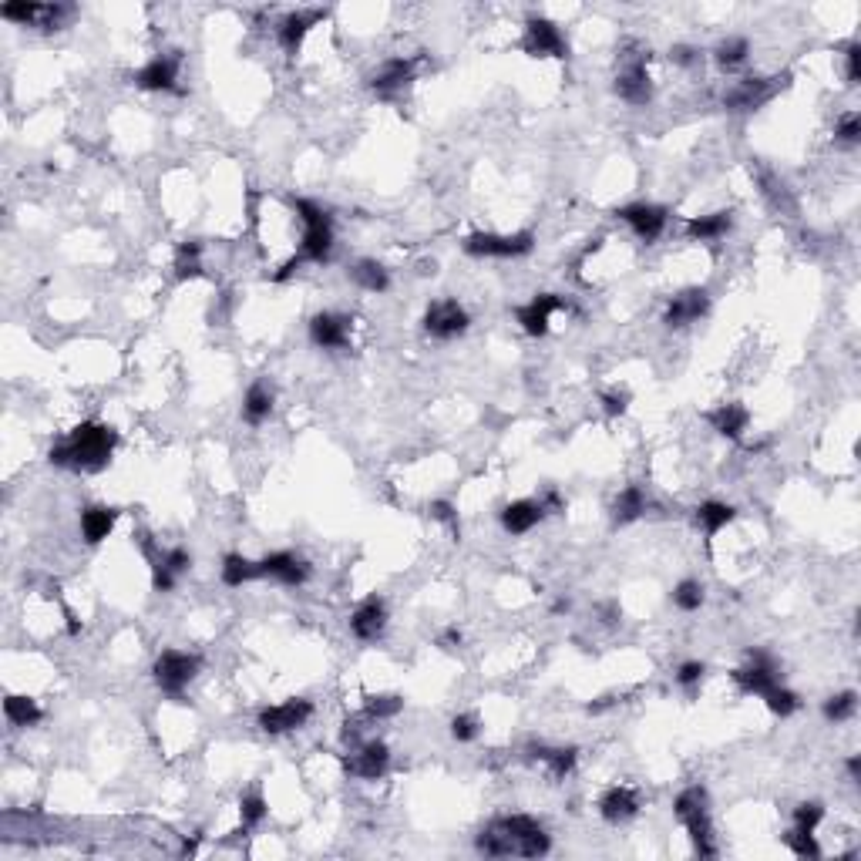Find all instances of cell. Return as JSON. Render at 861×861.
I'll use <instances>...</instances> for the list:
<instances>
[{
	"mask_svg": "<svg viewBox=\"0 0 861 861\" xmlns=\"http://www.w3.org/2000/svg\"><path fill=\"white\" fill-rule=\"evenodd\" d=\"M475 848L488 858H545L552 838L529 814H502L481 828Z\"/></svg>",
	"mask_w": 861,
	"mask_h": 861,
	"instance_id": "1",
	"label": "cell"
},
{
	"mask_svg": "<svg viewBox=\"0 0 861 861\" xmlns=\"http://www.w3.org/2000/svg\"><path fill=\"white\" fill-rule=\"evenodd\" d=\"M115 448H118V431L111 428V424L81 421L78 428L64 434V438L48 451V461L54 468H64V471L95 475V471L111 465Z\"/></svg>",
	"mask_w": 861,
	"mask_h": 861,
	"instance_id": "2",
	"label": "cell"
},
{
	"mask_svg": "<svg viewBox=\"0 0 861 861\" xmlns=\"http://www.w3.org/2000/svg\"><path fill=\"white\" fill-rule=\"evenodd\" d=\"M290 206L296 212V219H300L303 236H300L296 253L280 266V273H273V283H286L296 270H300V266H307V263H327V259L333 256V243H337V236H333V219L320 202L293 199Z\"/></svg>",
	"mask_w": 861,
	"mask_h": 861,
	"instance_id": "3",
	"label": "cell"
},
{
	"mask_svg": "<svg viewBox=\"0 0 861 861\" xmlns=\"http://www.w3.org/2000/svg\"><path fill=\"white\" fill-rule=\"evenodd\" d=\"M673 814L683 825V831L693 841V851L700 858H717V841H714V818H710V794L703 784H690L677 794L673 801Z\"/></svg>",
	"mask_w": 861,
	"mask_h": 861,
	"instance_id": "4",
	"label": "cell"
},
{
	"mask_svg": "<svg viewBox=\"0 0 861 861\" xmlns=\"http://www.w3.org/2000/svg\"><path fill=\"white\" fill-rule=\"evenodd\" d=\"M199 670H202V660L196 653L162 650L152 663V680H155V687L162 693H169V697H182L185 687L199 677Z\"/></svg>",
	"mask_w": 861,
	"mask_h": 861,
	"instance_id": "5",
	"label": "cell"
},
{
	"mask_svg": "<svg viewBox=\"0 0 861 861\" xmlns=\"http://www.w3.org/2000/svg\"><path fill=\"white\" fill-rule=\"evenodd\" d=\"M465 253L475 259H518L535 249V233L518 229V233H468Z\"/></svg>",
	"mask_w": 861,
	"mask_h": 861,
	"instance_id": "6",
	"label": "cell"
},
{
	"mask_svg": "<svg viewBox=\"0 0 861 861\" xmlns=\"http://www.w3.org/2000/svg\"><path fill=\"white\" fill-rule=\"evenodd\" d=\"M777 670H781V666H777L774 653L761 650V646H751L744 666H737V670L730 673V680H734V687L744 693V697H764L774 683H781V673Z\"/></svg>",
	"mask_w": 861,
	"mask_h": 861,
	"instance_id": "7",
	"label": "cell"
},
{
	"mask_svg": "<svg viewBox=\"0 0 861 861\" xmlns=\"http://www.w3.org/2000/svg\"><path fill=\"white\" fill-rule=\"evenodd\" d=\"M142 552L148 559V569H152V589L155 592H172L175 582H179L185 572L192 569V552L182 549V545L159 549L155 542L142 539Z\"/></svg>",
	"mask_w": 861,
	"mask_h": 861,
	"instance_id": "8",
	"label": "cell"
},
{
	"mask_svg": "<svg viewBox=\"0 0 861 861\" xmlns=\"http://www.w3.org/2000/svg\"><path fill=\"white\" fill-rule=\"evenodd\" d=\"M522 51L529 58H555V61H566L569 58V41L562 34V27L549 21L542 14H532L525 21V34H522Z\"/></svg>",
	"mask_w": 861,
	"mask_h": 861,
	"instance_id": "9",
	"label": "cell"
},
{
	"mask_svg": "<svg viewBox=\"0 0 861 861\" xmlns=\"http://www.w3.org/2000/svg\"><path fill=\"white\" fill-rule=\"evenodd\" d=\"M421 323H424V333H428V337H434V340H455V337H461V333H468L471 317H468V310L455 300V296H441V300L428 303V310H424Z\"/></svg>",
	"mask_w": 861,
	"mask_h": 861,
	"instance_id": "10",
	"label": "cell"
},
{
	"mask_svg": "<svg viewBox=\"0 0 861 861\" xmlns=\"http://www.w3.org/2000/svg\"><path fill=\"white\" fill-rule=\"evenodd\" d=\"M313 717V700L307 697H290L283 703H273V707H263L256 717V724L263 734L280 737V734H293V730L307 727Z\"/></svg>",
	"mask_w": 861,
	"mask_h": 861,
	"instance_id": "11",
	"label": "cell"
},
{
	"mask_svg": "<svg viewBox=\"0 0 861 861\" xmlns=\"http://www.w3.org/2000/svg\"><path fill=\"white\" fill-rule=\"evenodd\" d=\"M74 14L71 4H34V0H21V4H4L0 17L21 27H37V31H61V24Z\"/></svg>",
	"mask_w": 861,
	"mask_h": 861,
	"instance_id": "12",
	"label": "cell"
},
{
	"mask_svg": "<svg viewBox=\"0 0 861 861\" xmlns=\"http://www.w3.org/2000/svg\"><path fill=\"white\" fill-rule=\"evenodd\" d=\"M256 562H259V579L280 582V586H286V589L307 586L310 576H313V566L296 552H270Z\"/></svg>",
	"mask_w": 861,
	"mask_h": 861,
	"instance_id": "13",
	"label": "cell"
},
{
	"mask_svg": "<svg viewBox=\"0 0 861 861\" xmlns=\"http://www.w3.org/2000/svg\"><path fill=\"white\" fill-rule=\"evenodd\" d=\"M616 216L633 229V236L640 243L650 246L663 236L666 222H670V209L660 206V202H629V206L616 209Z\"/></svg>",
	"mask_w": 861,
	"mask_h": 861,
	"instance_id": "14",
	"label": "cell"
},
{
	"mask_svg": "<svg viewBox=\"0 0 861 861\" xmlns=\"http://www.w3.org/2000/svg\"><path fill=\"white\" fill-rule=\"evenodd\" d=\"M566 296L559 293H535L529 303H522V307H515V320L518 327H522L529 337H545L552 327V317L559 310H566Z\"/></svg>",
	"mask_w": 861,
	"mask_h": 861,
	"instance_id": "15",
	"label": "cell"
},
{
	"mask_svg": "<svg viewBox=\"0 0 861 861\" xmlns=\"http://www.w3.org/2000/svg\"><path fill=\"white\" fill-rule=\"evenodd\" d=\"M710 313V293L703 286H690V290H680L677 296H670L663 310V323L670 330H683L690 323H700Z\"/></svg>",
	"mask_w": 861,
	"mask_h": 861,
	"instance_id": "16",
	"label": "cell"
},
{
	"mask_svg": "<svg viewBox=\"0 0 861 861\" xmlns=\"http://www.w3.org/2000/svg\"><path fill=\"white\" fill-rule=\"evenodd\" d=\"M179 68H182L179 51L155 54L152 61H145L142 68L132 74V85L142 88V91H182L179 88Z\"/></svg>",
	"mask_w": 861,
	"mask_h": 861,
	"instance_id": "17",
	"label": "cell"
},
{
	"mask_svg": "<svg viewBox=\"0 0 861 861\" xmlns=\"http://www.w3.org/2000/svg\"><path fill=\"white\" fill-rule=\"evenodd\" d=\"M788 78H744L737 81L734 88L724 95V108L727 111H757L771 101L777 91L784 88Z\"/></svg>",
	"mask_w": 861,
	"mask_h": 861,
	"instance_id": "18",
	"label": "cell"
},
{
	"mask_svg": "<svg viewBox=\"0 0 861 861\" xmlns=\"http://www.w3.org/2000/svg\"><path fill=\"white\" fill-rule=\"evenodd\" d=\"M323 17H327V11H320V7H300V11H290L280 17V24H276V41H280V48L290 54H300L303 41H307V34L317 27Z\"/></svg>",
	"mask_w": 861,
	"mask_h": 861,
	"instance_id": "19",
	"label": "cell"
},
{
	"mask_svg": "<svg viewBox=\"0 0 861 861\" xmlns=\"http://www.w3.org/2000/svg\"><path fill=\"white\" fill-rule=\"evenodd\" d=\"M616 95L633 108H643L653 101V78H650V68H646L643 58H633L626 61L623 68L616 74Z\"/></svg>",
	"mask_w": 861,
	"mask_h": 861,
	"instance_id": "20",
	"label": "cell"
},
{
	"mask_svg": "<svg viewBox=\"0 0 861 861\" xmlns=\"http://www.w3.org/2000/svg\"><path fill=\"white\" fill-rule=\"evenodd\" d=\"M310 340L320 350H347L350 347V317L333 310H320L310 317Z\"/></svg>",
	"mask_w": 861,
	"mask_h": 861,
	"instance_id": "21",
	"label": "cell"
},
{
	"mask_svg": "<svg viewBox=\"0 0 861 861\" xmlns=\"http://www.w3.org/2000/svg\"><path fill=\"white\" fill-rule=\"evenodd\" d=\"M384 629H387V603L374 592V596L357 603V609L350 613V633L360 643H377L384 636Z\"/></svg>",
	"mask_w": 861,
	"mask_h": 861,
	"instance_id": "22",
	"label": "cell"
},
{
	"mask_svg": "<svg viewBox=\"0 0 861 861\" xmlns=\"http://www.w3.org/2000/svg\"><path fill=\"white\" fill-rule=\"evenodd\" d=\"M414 74H418V61L414 58H387L381 68L370 74V88H374V95L391 98L411 85Z\"/></svg>",
	"mask_w": 861,
	"mask_h": 861,
	"instance_id": "23",
	"label": "cell"
},
{
	"mask_svg": "<svg viewBox=\"0 0 861 861\" xmlns=\"http://www.w3.org/2000/svg\"><path fill=\"white\" fill-rule=\"evenodd\" d=\"M599 814H603L606 825H626V821H633L640 814V794L629 788V784H613L599 798Z\"/></svg>",
	"mask_w": 861,
	"mask_h": 861,
	"instance_id": "24",
	"label": "cell"
},
{
	"mask_svg": "<svg viewBox=\"0 0 861 861\" xmlns=\"http://www.w3.org/2000/svg\"><path fill=\"white\" fill-rule=\"evenodd\" d=\"M347 771L364 777V781H381L391 771V747L384 740H367V744L357 747L354 761H347Z\"/></svg>",
	"mask_w": 861,
	"mask_h": 861,
	"instance_id": "25",
	"label": "cell"
},
{
	"mask_svg": "<svg viewBox=\"0 0 861 861\" xmlns=\"http://www.w3.org/2000/svg\"><path fill=\"white\" fill-rule=\"evenodd\" d=\"M498 518H502V529L508 535H529L545 518V508L539 498H515V502H508L502 508Z\"/></svg>",
	"mask_w": 861,
	"mask_h": 861,
	"instance_id": "26",
	"label": "cell"
},
{
	"mask_svg": "<svg viewBox=\"0 0 861 861\" xmlns=\"http://www.w3.org/2000/svg\"><path fill=\"white\" fill-rule=\"evenodd\" d=\"M730 229H734V212L717 209V212H707V216H690L683 233H687V239H693V243H717Z\"/></svg>",
	"mask_w": 861,
	"mask_h": 861,
	"instance_id": "27",
	"label": "cell"
},
{
	"mask_svg": "<svg viewBox=\"0 0 861 861\" xmlns=\"http://www.w3.org/2000/svg\"><path fill=\"white\" fill-rule=\"evenodd\" d=\"M707 421L720 438H730V441H740L744 431L751 428V411L744 404L730 401V404H717L714 411H707Z\"/></svg>",
	"mask_w": 861,
	"mask_h": 861,
	"instance_id": "28",
	"label": "cell"
},
{
	"mask_svg": "<svg viewBox=\"0 0 861 861\" xmlns=\"http://www.w3.org/2000/svg\"><path fill=\"white\" fill-rule=\"evenodd\" d=\"M118 515H122V512H118V508H111V505H88V508H81V518H78L81 539H85L88 545H101L111 532H115Z\"/></svg>",
	"mask_w": 861,
	"mask_h": 861,
	"instance_id": "29",
	"label": "cell"
},
{
	"mask_svg": "<svg viewBox=\"0 0 861 861\" xmlns=\"http://www.w3.org/2000/svg\"><path fill=\"white\" fill-rule=\"evenodd\" d=\"M273 404H276L273 387L266 381H253L246 387V397H243V421L249 424V428H259L263 421H270Z\"/></svg>",
	"mask_w": 861,
	"mask_h": 861,
	"instance_id": "30",
	"label": "cell"
},
{
	"mask_svg": "<svg viewBox=\"0 0 861 861\" xmlns=\"http://www.w3.org/2000/svg\"><path fill=\"white\" fill-rule=\"evenodd\" d=\"M532 757L545 764V771H549L552 781H566L579 764L576 747H532Z\"/></svg>",
	"mask_w": 861,
	"mask_h": 861,
	"instance_id": "31",
	"label": "cell"
},
{
	"mask_svg": "<svg viewBox=\"0 0 861 861\" xmlns=\"http://www.w3.org/2000/svg\"><path fill=\"white\" fill-rule=\"evenodd\" d=\"M646 508H650V498H646L643 488L640 485H626L623 492L616 495V502H613V525L640 522V518L646 515Z\"/></svg>",
	"mask_w": 861,
	"mask_h": 861,
	"instance_id": "32",
	"label": "cell"
},
{
	"mask_svg": "<svg viewBox=\"0 0 861 861\" xmlns=\"http://www.w3.org/2000/svg\"><path fill=\"white\" fill-rule=\"evenodd\" d=\"M693 518H697V529L707 535V542L714 539V535H720L727 529L730 522L737 518V508L727 505V502H703L697 505V512H693Z\"/></svg>",
	"mask_w": 861,
	"mask_h": 861,
	"instance_id": "33",
	"label": "cell"
},
{
	"mask_svg": "<svg viewBox=\"0 0 861 861\" xmlns=\"http://www.w3.org/2000/svg\"><path fill=\"white\" fill-rule=\"evenodd\" d=\"M347 276L367 293H387V290H391V273H387V266L377 263V259H357V263L347 270Z\"/></svg>",
	"mask_w": 861,
	"mask_h": 861,
	"instance_id": "34",
	"label": "cell"
},
{
	"mask_svg": "<svg viewBox=\"0 0 861 861\" xmlns=\"http://www.w3.org/2000/svg\"><path fill=\"white\" fill-rule=\"evenodd\" d=\"M219 576H222V586L243 589V586H249V582L259 579V562L246 559V555H239V552H229L219 566Z\"/></svg>",
	"mask_w": 861,
	"mask_h": 861,
	"instance_id": "35",
	"label": "cell"
},
{
	"mask_svg": "<svg viewBox=\"0 0 861 861\" xmlns=\"http://www.w3.org/2000/svg\"><path fill=\"white\" fill-rule=\"evenodd\" d=\"M4 717L11 727H37L44 720L41 703L34 697H24V693H7L4 697Z\"/></svg>",
	"mask_w": 861,
	"mask_h": 861,
	"instance_id": "36",
	"label": "cell"
},
{
	"mask_svg": "<svg viewBox=\"0 0 861 861\" xmlns=\"http://www.w3.org/2000/svg\"><path fill=\"white\" fill-rule=\"evenodd\" d=\"M270 814V804H266V794L253 788L239 794V835H249L253 828H259Z\"/></svg>",
	"mask_w": 861,
	"mask_h": 861,
	"instance_id": "37",
	"label": "cell"
},
{
	"mask_svg": "<svg viewBox=\"0 0 861 861\" xmlns=\"http://www.w3.org/2000/svg\"><path fill=\"white\" fill-rule=\"evenodd\" d=\"M747 58H751V41L747 37H724V41L714 48V61L720 64L724 71H737L740 64H744Z\"/></svg>",
	"mask_w": 861,
	"mask_h": 861,
	"instance_id": "38",
	"label": "cell"
},
{
	"mask_svg": "<svg viewBox=\"0 0 861 861\" xmlns=\"http://www.w3.org/2000/svg\"><path fill=\"white\" fill-rule=\"evenodd\" d=\"M175 276L179 280H196L202 276V243L199 239H185L175 249Z\"/></svg>",
	"mask_w": 861,
	"mask_h": 861,
	"instance_id": "39",
	"label": "cell"
},
{
	"mask_svg": "<svg viewBox=\"0 0 861 861\" xmlns=\"http://www.w3.org/2000/svg\"><path fill=\"white\" fill-rule=\"evenodd\" d=\"M821 714H825L828 724H845V720L858 714V693L855 690L831 693V697L821 703Z\"/></svg>",
	"mask_w": 861,
	"mask_h": 861,
	"instance_id": "40",
	"label": "cell"
},
{
	"mask_svg": "<svg viewBox=\"0 0 861 861\" xmlns=\"http://www.w3.org/2000/svg\"><path fill=\"white\" fill-rule=\"evenodd\" d=\"M761 700L767 703V710H771L774 717H781V720H788V717H794L801 710V697L794 690L784 687V683H774V687L767 690Z\"/></svg>",
	"mask_w": 861,
	"mask_h": 861,
	"instance_id": "41",
	"label": "cell"
},
{
	"mask_svg": "<svg viewBox=\"0 0 861 861\" xmlns=\"http://www.w3.org/2000/svg\"><path fill=\"white\" fill-rule=\"evenodd\" d=\"M670 599L680 613H697V609L703 606V599H707V589H703L700 579H680L677 586H673Z\"/></svg>",
	"mask_w": 861,
	"mask_h": 861,
	"instance_id": "42",
	"label": "cell"
},
{
	"mask_svg": "<svg viewBox=\"0 0 861 861\" xmlns=\"http://www.w3.org/2000/svg\"><path fill=\"white\" fill-rule=\"evenodd\" d=\"M404 710V697L397 693H374V697L364 700V714L370 720H391Z\"/></svg>",
	"mask_w": 861,
	"mask_h": 861,
	"instance_id": "43",
	"label": "cell"
},
{
	"mask_svg": "<svg viewBox=\"0 0 861 861\" xmlns=\"http://www.w3.org/2000/svg\"><path fill=\"white\" fill-rule=\"evenodd\" d=\"M821 821H825V804H821V801H801L798 808H794L791 828L794 831H811V835H814Z\"/></svg>",
	"mask_w": 861,
	"mask_h": 861,
	"instance_id": "44",
	"label": "cell"
},
{
	"mask_svg": "<svg viewBox=\"0 0 861 861\" xmlns=\"http://www.w3.org/2000/svg\"><path fill=\"white\" fill-rule=\"evenodd\" d=\"M784 845H788L798 858H821L818 835H811V831H794L791 828L788 835H784Z\"/></svg>",
	"mask_w": 861,
	"mask_h": 861,
	"instance_id": "45",
	"label": "cell"
},
{
	"mask_svg": "<svg viewBox=\"0 0 861 861\" xmlns=\"http://www.w3.org/2000/svg\"><path fill=\"white\" fill-rule=\"evenodd\" d=\"M835 142H841V145L861 142V115L858 111H845V115L835 122Z\"/></svg>",
	"mask_w": 861,
	"mask_h": 861,
	"instance_id": "46",
	"label": "cell"
},
{
	"mask_svg": "<svg viewBox=\"0 0 861 861\" xmlns=\"http://www.w3.org/2000/svg\"><path fill=\"white\" fill-rule=\"evenodd\" d=\"M703 677H707V663H703V660H683V663L677 666V683H680L683 690L700 687Z\"/></svg>",
	"mask_w": 861,
	"mask_h": 861,
	"instance_id": "47",
	"label": "cell"
},
{
	"mask_svg": "<svg viewBox=\"0 0 861 861\" xmlns=\"http://www.w3.org/2000/svg\"><path fill=\"white\" fill-rule=\"evenodd\" d=\"M451 737H455L458 744H471V740L478 737V717H475V714H458V717H451Z\"/></svg>",
	"mask_w": 861,
	"mask_h": 861,
	"instance_id": "48",
	"label": "cell"
},
{
	"mask_svg": "<svg viewBox=\"0 0 861 861\" xmlns=\"http://www.w3.org/2000/svg\"><path fill=\"white\" fill-rule=\"evenodd\" d=\"M845 78H848L851 88L861 81V44L858 41H851L845 48Z\"/></svg>",
	"mask_w": 861,
	"mask_h": 861,
	"instance_id": "49",
	"label": "cell"
},
{
	"mask_svg": "<svg viewBox=\"0 0 861 861\" xmlns=\"http://www.w3.org/2000/svg\"><path fill=\"white\" fill-rule=\"evenodd\" d=\"M599 401H603V411L609 414V418H619V414H626V407H629V394L626 391H606Z\"/></svg>",
	"mask_w": 861,
	"mask_h": 861,
	"instance_id": "50",
	"label": "cell"
},
{
	"mask_svg": "<svg viewBox=\"0 0 861 861\" xmlns=\"http://www.w3.org/2000/svg\"><path fill=\"white\" fill-rule=\"evenodd\" d=\"M428 512H431V518H438V522L451 525V529L458 532V512H455V505H451V502H431Z\"/></svg>",
	"mask_w": 861,
	"mask_h": 861,
	"instance_id": "51",
	"label": "cell"
},
{
	"mask_svg": "<svg viewBox=\"0 0 861 861\" xmlns=\"http://www.w3.org/2000/svg\"><path fill=\"white\" fill-rule=\"evenodd\" d=\"M670 61L683 64V68H693V64L700 61V51L690 48V44H677V48H670Z\"/></svg>",
	"mask_w": 861,
	"mask_h": 861,
	"instance_id": "52",
	"label": "cell"
},
{
	"mask_svg": "<svg viewBox=\"0 0 861 861\" xmlns=\"http://www.w3.org/2000/svg\"><path fill=\"white\" fill-rule=\"evenodd\" d=\"M845 771H848L851 781H861V754H851V757H848V761H845Z\"/></svg>",
	"mask_w": 861,
	"mask_h": 861,
	"instance_id": "53",
	"label": "cell"
},
{
	"mask_svg": "<svg viewBox=\"0 0 861 861\" xmlns=\"http://www.w3.org/2000/svg\"><path fill=\"white\" fill-rule=\"evenodd\" d=\"M609 707H613V697H599L596 703H589L586 710L589 714H603V710H609Z\"/></svg>",
	"mask_w": 861,
	"mask_h": 861,
	"instance_id": "54",
	"label": "cell"
},
{
	"mask_svg": "<svg viewBox=\"0 0 861 861\" xmlns=\"http://www.w3.org/2000/svg\"><path fill=\"white\" fill-rule=\"evenodd\" d=\"M441 643H448V650H451V646H455V643L461 646V633H458V629H448V633H444V640H441Z\"/></svg>",
	"mask_w": 861,
	"mask_h": 861,
	"instance_id": "55",
	"label": "cell"
},
{
	"mask_svg": "<svg viewBox=\"0 0 861 861\" xmlns=\"http://www.w3.org/2000/svg\"><path fill=\"white\" fill-rule=\"evenodd\" d=\"M552 613H569V599H559V603L552 606Z\"/></svg>",
	"mask_w": 861,
	"mask_h": 861,
	"instance_id": "56",
	"label": "cell"
}]
</instances>
